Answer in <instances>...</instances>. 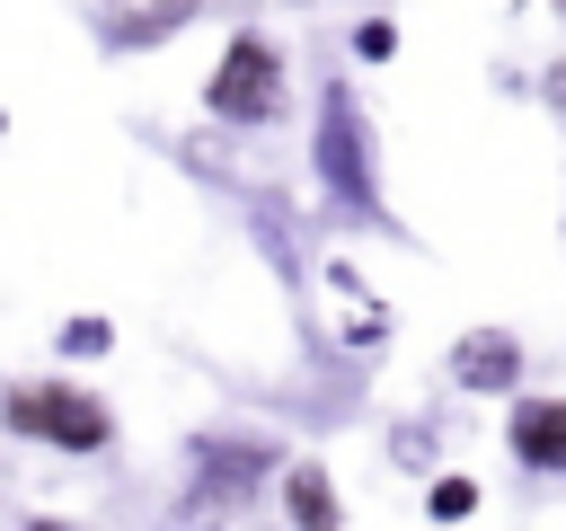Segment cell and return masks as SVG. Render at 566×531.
<instances>
[{
  "instance_id": "5b68a950",
  "label": "cell",
  "mask_w": 566,
  "mask_h": 531,
  "mask_svg": "<svg viewBox=\"0 0 566 531\" xmlns=\"http://www.w3.org/2000/svg\"><path fill=\"white\" fill-rule=\"evenodd\" d=\"M212 0H106L97 9V53H150L168 35H186Z\"/></svg>"
},
{
  "instance_id": "8992f818",
  "label": "cell",
  "mask_w": 566,
  "mask_h": 531,
  "mask_svg": "<svg viewBox=\"0 0 566 531\" xmlns=\"http://www.w3.org/2000/svg\"><path fill=\"white\" fill-rule=\"evenodd\" d=\"M504 451H513L531 478H566V398H557V389L513 398V416H504Z\"/></svg>"
},
{
  "instance_id": "4fadbf2b",
  "label": "cell",
  "mask_w": 566,
  "mask_h": 531,
  "mask_svg": "<svg viewBox=\"0 0 566 531\" xmlns=\"http://www.w3.org/2000/svg\"><path fill=\"white\" fill-rule=\"evenodd\" d=\"M0 133H9V106H0Z\"/></svg>"
},
{
  "instance_id": "6da1fadb",
  "label": "cell",
  "mask_w": 566,
  "mask_h": 531,
  "mask_svg": "<svg viewBox=\"0 0 566 531\" xmlns=\"http://www.w3.org/2000/svg\"><path fill=\"white\" fill-rule=\"evenodd\" d=\"M283 478V442L274 434H195L186 442V487H177V522H248V504Z\"/></svg>"
},
{
  "instance_id": "7c38bea8",
  "label": "cell",
  "mask_w": 566,
  "mask_h": 531,
  "mask_svg": "<svg viewBox=\"0 0 566 531\" xmlns=\"http://www.w3.org/2000/svg\"><path fill=\"white\" fill-rule=\"evenodd\" d=\"M18 531H71V522H62V513H27Z\"/></svg>"
},
{
  "instance_id": "7a4b0ae2",
  "label": "cell",
  "mask_w": 566,
  "mask_h": 531,
  "mask_svg": "<svg viewBox=\"0 0 566 531\" xmlns=\"http://www.w3.org/2000/svg\"><path fill=\"white\" fill-rule=\"evenodd\" d=\"M0 425H9L18 442H35V451H62V460H97V451L115 442V407H106L88 381H71V372L9 381V389H0Z\"/></svg>"
},
{
  "instance_id": "9c48e42d",
  "label": "cell",
  "mask_w": 566,
  "mask_h": 531,
  "mask_svg": "<svg viewBox=\"0 0 566 531\" xmlns=\"http://www.w3.org/2000/svg\"><path fill=\"white\" fill-rule=\"evenodd\" d=\"M53 354H62V363H97V354H115V319H97V310L62 319V327H53Z\"/></svg>"
},
{
  "instance_id": "3957f363",
  "label": "cell",
  "mask_w": 566,
  "mask_h": 531,
  "mask_svg": "<svg viewBox=\"0 0 566 531\" xmlns=\"http://www.w3.org/2000/svg\"><path fill=\"white\" fill-rule=\"evenodd\" d=\"M203 115L230 124V133H265V124L292 115V62H283V44L265 27H230V44H221V62L203 80Z\"/></svg>"
},
{
  "instance_id": "5bb4252c",
  "label": "cell",
  "mask_w": 566,
  "mask_h": 531,
  "mask_svg": "<svg viewBox=\"0 0 566 531\" xmlns=\"http://www.w3.org/2000/svg\"><path fill=\"white\" fill-rule=\"evenodd\" d=\"M221 531H230V522H221Z\"/></svg>"
},
{
  "instance_id": "8fae6325",
  "label": "cell",
  "mask_w": 566,
  "mask_h": 531,
  "mask_svg": "<svg viewBox=\"0 0 566 531\" xmlns=\"http://www.w3.org/2000/svg\"><path fill=\"white\" fill-rule=\"evenodd\" d=\"M398 53V18H354V62H389Z\"/></svg>"
},
{
  "instance_id": "30bf717a",
  "label": "cell",
  "mask_w": 566,
  "mask_h": 531,
  "mask_svg": "<svg viewBox=\"0 0 566 531\" xmlns=\"http://www.w3.org/2000/svg\"><path fill=\"white\" fill-rule=\"evenodd\" d=\"M469 513H478V478H469V469H451V478H433V487H424V522H442V531H451V522H469Z\"/></svg>"
},
{
  "instance_id": "ba28073f",
  "label": "cell",
  "mask_w": 566,
  "mask_h": 531,
  "mask_svg": "<svg viewBox=\"0 0 566 531\" xmlns=\"http://www.w3.org/2000/svg\"><path fill=\"white\" fill-rule=\"evenodd\" d=\"M274 496H283V531H345V496H336L327 460H283Z\"/></svg>"
},
{
  "instance_id": "277c9868",
  "label": "cell",
  "mask_w": 566,
  "mask_h": 531,
  "mask_svg": "<svg viewBox=\"0 0 566 531\" xmlns=\"http://www.w3.org/2000/svg\"><path fill=\"white\" fill-rule=\"evenodd\" d=\"M310 159H318V195H327L336 212H354V221H389V204H380V168H371V124H363V106H354L345 80L318 88Z\"/></svg>"
},
{
  "instance_id": "52a82bcc",
  "label": "cell",
  "mask_w": 566,
  "mask_h": 531,
  "mask_svg": "<svg viewBox=\"0 0 566 531\" xmlns=\"http://www.w3.org/2000/svg\"><path fill=\"white\" fill-rule=\"evenodd\" d=\"M522 372H531V354H522V336H513V327H469V336H451V381H460V389L504 398Z\"/></svg>"
},
{
  "instance_id": "9a60e30c",
  "label": "cell",
  "mask_w": 566,
  "mask_h": 531,
  "mask_svg": "<svg viewBox=\"0 0 566 531\" xmlns=\"http://www.w3.org/2000/svg\"><path fill=\"white\" fill-rule=\"evenodd\" d=\"M557 9H566V0H557Z\"/></svg>"
}]
</instances>
